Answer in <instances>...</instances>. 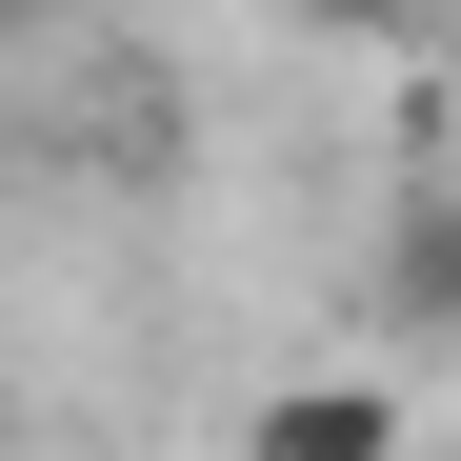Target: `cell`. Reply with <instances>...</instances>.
<instances>
[{
    "label": "cell",
    "instance_id": "obj_1",
    "mask_svg": "<svg viewBox=\"0 0 461 461\" xmlns=\"http://www.w3.org/2000/svg\"><path fill=\"white\" fill-rule=\"evenodd\" d=\"M241 461H402V381H281L241 421Z\"/></svg>",
    "mask_w": 461,
    "mask_h": 461
},
{
    "label": "cell",
    "instance_id": "obj_2",
    "mask_svg": "<svg viewBox=\"0 0 461 461\" xmlns=\"http://www.w3.org/2000/svg\"><path fill=\"white\" fill-rule=\"evenodd\" d=\"M381 281H402V321H441V281H461V221H441V181L402 201V261H381Z\"/></svg>",
    "mask_w": 461,
    "mask_h": 461
},
{
    "label": "cell",
    "instance_id": "obj_3",
    "mask_svg": "<svg viewBox=\"0 0 461 461\" xmlns=\"http://www.w3.org/2000/svg\"><path fill=\"white\" fill-rule=\"evenodd\" d=\"M301 21H321V41H421L441 0H301Z\"/></svg>",
    "mask_w": 461,
    "mask_h": 461
},
{
    "label": "cell",
    "instance_id": "obj_4",
    "mask_svg": "<svg viewBox=\"0 0 461 461\" xmlns=\"http://www.w3.org/2000/svg\"><path fill=\"white\" fill-rule=\"evenodd\" d=\"M0 21H60V0H0Z\"/></svg>",
    "mask_w": 461,
    "mask_h": 461
}]
</instances>
